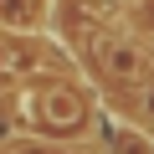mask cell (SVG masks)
<instances>
[{
  "label": "cell",
  "instance_id": "6da1fadb",
  "mask_svg": "<svg viewBox=\"0 0 154 154\" xmlns=\"http://www.w3.org/2000/svg\"><path fill=\"white\" fill-rule=\"evenodd\" d=\"M5 123H16L26 139H57L77 144L93 128V103L88 93L67 82V77H11V98H5Z\"/></svg>",
  "mask_w": 154,
  "mask_h": 154
},
{
  "label": "cell",
  "instance_id": "7a4b0ae2",
  "mask_svg": "<svg viewBox=\"0 0 154 154\" xmlns=\"http://www.w3.org/2000/svg\"><path fill=\"white\" fill-rule=\"evenodd\" d=\"M93 57H98V72L113 77L118 88H154V51H149V41H139L128 31H98L93 36Z\"/></svg>",
  "mask_w": 154,
  "mask_h": 154
},
{
  "label": "cell",
  "instance_id": "3957f363",
  "mask_svg": "<svg viewBox=\"0 0 154 154\" xmlns=\"http://www.w3.org/2000/svg\"><path fill=\"white\" fill-rule=\"evenodd\" d=\"M57 0H0V31L11 36H51Z\"/></svg>",
  "mask_w": 154,
  "mask_h": 154
},
{
  "label": "cell",
  "instance_id": "277c9868",
  "mask_svg": "<svg viewBox=\"0 0 154 154\" xmlns=\"http://www.w3.org/2000/svg\"><path fill=\"white\" fill-rule=\"evenodd\" d=\"M113 154H154V134L139 123H118L113 128Z\"/></svg>",
  "mask_w": 154,
  "mask_h": 154
},
{
  "label": "cell",
  "instance_id": "5b68a950",
  "mask_svg": "<svg viewBox=\"0 0 154 154\" xmlns=\"http://www.w3.org/2000/svg\"><path fill=\"white\" fill-rule=\"evenodd\" d=\"M5 62H11V31H0V72H5Z\"/></svg>",
  "mask_w": 154,
  "mask_h": 154
},
{
  "label": "cell",
  "instance_id": "8992f818",
  "mask_svg": "<svg viewBox=\"0 0 154 154\" xmlns=\"http://www.w3.org/2000/svg\"><path fill=\"white\" fill-rule=\"evenodd\" d=\"M0 154H16V139H0Z\"/></svg>",
  "mask_w": 154,
  "mask_h": 154
},
{
  "label": "cell",
  "instance_id": "52a82bcc",
  "mask_svg": "<svg viewBox=\"0 0 154 154\" xmlns=\"http://www.w3.org/2000/svg\"><path fill=\"white\" fill-rule=\"evenodd\" d=\"M0 128H5V103H0Z\"/></svg>",
  "mask_w": 154,
  "mask_h": 154
}]
</instances>
